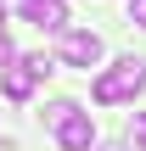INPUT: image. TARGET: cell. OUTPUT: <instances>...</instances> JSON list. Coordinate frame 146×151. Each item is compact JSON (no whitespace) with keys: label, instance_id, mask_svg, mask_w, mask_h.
Returning <instances> with one entry per match:
<instances>
[{"label":"cell","instance_id":"6da1fadb","mask_svg":"<svg viewBox=\"0 0 146 151\" xmlns=\"http://www.w3.org/2000/svg\"><path fill=\"white\" fill-rule=\"evenodd\" d=\"M141 84H146V62H141V56H118V62L96 78V101H101V106L135 101V95H141Z\"/></svg>","mask_w":146,"mask_h":151},{"label":"cell","instance_id":"7a4b0ae2","mask_svg":"<svg viewBox=\"0 0 146 151\" xmlns=\"http://www.w3.org/2000/svg\"><path fill=\"white\" fill-rule=\"evenodd\" d=\"M62 62L68 67H96L101 62V39L84 28H62Z\"/></svg>","mask_w":146,"mask_h":151},{"label":"cell","instance_id":"3957f363","mask_svg":"<svg viewBox=\"0 0 146 151\" xmlns=\"http://www.w3.org/2000/svg\"><path fill=\"white\" fill-rule=\"evenodd\" d=\"M17 11L34 28H45V34H62L68 28V0H17Z\"/></svg>","mask_w":146,"mask_h":151},{"label":"cell","instance_id":"277c9868","mask_svg":"<svg viewBox=\"0 0 146 151\" xmlns=\"http://www.w3.org/2000/svg\"><path fill=\"white\" fill-rule=\"evenodd\" d=\"M56 146H62V151H90V146H96V123H90V112H68V118L56 123Z\"/></svg>","mask_w":146,"mask_h":151},{"label":"cell","instance_id":"5b68a950","mask_svg":"<svg viewBox=\"0 0 146 151\" xmlns=\"http://www.w3.org/2000/svg\"><path fill=\"white\" fill-rule=\"evenodd\" d=\"M34 84H39V78H34L23 62H17V67H6V78H0V90H6L11 101H28V95H34Z\"/></svg>","mask_w":146,"mask_h":151},{"label":"cell","instance_id":"8992f818","mask_svg":"<svg viewBox=\"0 0 146 151\" xmlns=\"http://www.w3.org/2000/svg\"><path fill=\"white\" fill-rule=\"evenodd\" d=\"M68 112H79V106H73V101H51V106H45V118H51V129H56V123H62Z\"/></svg>","mask_w":146,"mask_h":151},{"label":"cell","instance_id":"52a82bcc","mask_svg":"<svg viewBox=\"0 0 146 151\" xmlns=\"http://www.w3.org/2000/svg\"><path fill=\"white\" fill-rule=\"evenodd\" d=\"M129 140L146 151V112H135V118H129Z\"/></svg>","mask_w":146,"mask_h":151},{"label":"cell","instance_id":"ba28073f","mask_svg":"<svg viewBox=\"0 0 146 151\" xmlns=\"http://www.w3.org/2000/svg\"><path fill=\"white\" fill-rule=\"evenodd\" d=\"M6 62H17V45H11V34L0 28V67H6Z\"/></svg>","mask_w":146,"mask_h":151},{"label":"cell","instance_id":"9c48e42d","mask_svg":"<svg viewBox=\"0 0 146 151\" xmlns=\"http://www.w3.org/2000/svg\"><path fill=\"white\" fill-rule=\"evenodd\" d=\"M129 22H141V28H146V0H129Z\"/></svg>","mask_w":146,"mask_h":151},{"label":"cell","instance_id":"30bf717a","mask_svg":"<svg viewBox=\"0 0 146 151\" xmlns=\"http://www.w3.org/2000/svg\"><path fill=\"white\" fill-rule=\"evenodd\" d=\"M101 151H129V146H101Z\"/></svg>","mask_w":146,"mask_h":151},{"label":"cell","instance_id":"8fae6325","mask_svg":"<svg viewBox=\"0 0 146 151\" xmlns=\"http://www.w3.org/2000/svg\"><path fill=\"white\" fill-rule=\"evenodd\" d=\"M0 17H6V0H0Z\"/></svg>","mask_w":146,"mask_h":151}]
</instances>
